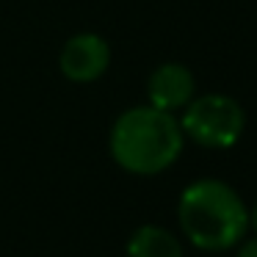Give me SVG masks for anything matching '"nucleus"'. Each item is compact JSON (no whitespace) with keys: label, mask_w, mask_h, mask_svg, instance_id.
I'll return each instance as SVG.
<instances>
[{"label":"nucleus","mask_w":257,"mask_h":257,"mask_svg":"<svg viewBox=\"0 0 257 257\" xmlns=\"http://www.w3.org/2000/svg\"><path fill=\"white\" fill-rule=\"evenodd\" d=\"M58 67L72 83H94L111 67V45L100 34H75L64 42Z\"/></svg>","instance_id":"4"},{"label":"nucleus","mask_w":257,"mask_h":257,"mask_svg":"<svg viewBox=\"0 0 257 257\" xmlns=\"http://www.w3.org/2000/svg\"><path fill=\"white\" fill-rule=\"evenodd\" d=\"M177 221L191 246L202 251H227L249 232V207L229 183L205 177L183 188Z\"/></svg>","instance_id":"1"},{"label":"nucleus","mask_w":257,"mask_h":257,"mask_svg":"<svg viewBox=\"0 0 257 257\" xmlns=\"http://www.w3.org/2000/svg\"><path fill=\"white\" fill-rule=\"evenodd\" d=\"M238 257H257V238L240 240L238 243Z\"/></svg>","instance_id":"7"},{"label":"nucleus","mask_w":257,"mask_h":257,"mask_svg":"<svg viewBox=\"0 0 257 257\" xmlns=\"http://www.w3.org/2000/svg\"><path fill=\"white\" fill-rule=\"evenodd\" d=\"M185 144L180 119L152 105H136L119 113L113 122L108 147L111 158L130 174L152 177L180 158Z\"/></svg>","instance_id":"2"},{"label":"nucleus","mask_w":257,"mask_h":257,"mask_svg":"<svg viewBox=\"0 0 257 257\" xmlns=\"http://www.w3.org/2000/svg\"><path fill=\"white\" fill-rule=\"evenodd\" d=\"M194 91H196L194 72L180 61H166L161 67H155L150 80H147V100H150V105L169 113L183 111L194 100Z\"/></svg>","instance_id":"5"},{"label":"nucleus","mask_w":257,"mask_h":257,"mask_svg":"<svg viewBox=\"0 0 257 257\" xmlns=\"http://www.w3.org/2000/svg\"><path fill=\"white\" fill-rule=\"evenodd\" d=\"M127 257H185L183 243L158 224H141L127 240Z\"/></svg>","instance_id":"6"},{"label":"nucleus","mask_w":257,"mask_h":257,"mask_svg":"<svg viewBox=\"0 0 257 257\" xmlns=\"http://www.w3.org/2000/svg\"><path fill=\"white\" fill-rule=\"evenodd\" d=\"M249 229H254V232H257V202H254V207L249 210Z\"/></svg>","instance_id":"8"},{"label":"nucleus","mask_w":257,"mask_h":257,"mask_svg":"<svg viewBox=\"0 0 257 257\" xmlns=\"http://www.w3.org/2000/svg\"><path fill=\"white\" fill-rule=\"evenodd\" d=\"M180 127L185 139L205 150H227L243 133L246 113L240 102L227 94H202L183 108Z\"/></svg>","instance_id":"3"}]
</instances>
